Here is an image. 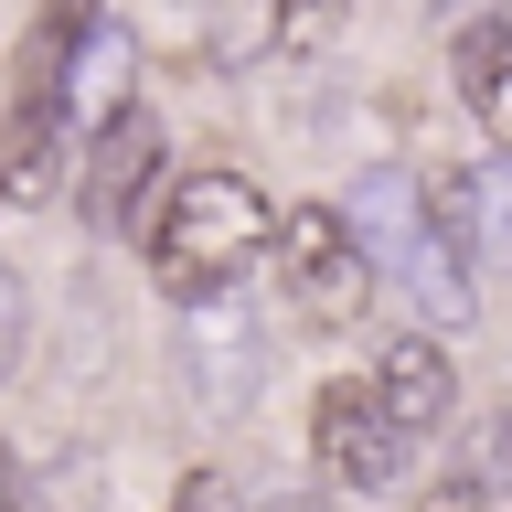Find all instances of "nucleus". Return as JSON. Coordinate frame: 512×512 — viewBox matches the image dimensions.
Instances as JSON below:
<instances>
[{"mask_svg":"<svg viewBox=\"0 0 512 512\" xmlns=\"http://www.w3.org/2000/svg\"><path fill=\"white\" fill-rule=\"evenodd\" d=\"M374 288H395L416 310V331H470V256L448 246V235H416L406 256H384Z\"/></svg>","mask_w":512,"mask_h":512,"instance_id":"obj_8","label":"nucleus"},{"mask_svg":"<svg viewBox=\"0 0 512 512\" xmlns=\"http://www.w3.org/2000/svg\"><path fill=\"white\" fill-rule=\"evenodd\" d=\"M22 342H32V299H22V278L0 267V384L22 374Z\"/></svg>","mask_w":512,"mask_h":512,"instance_id":"obj_13","label":"nucleus"},{"mask_svg":"<svg viewBox=\"0 0 512 512\" xmlns=\"http://www.w3.org/2000/svg\"><path fill=\"white\" fill-rule=\"evenodd\" d=\"M448 32H480V22H512V0H438Z\"/></svg>","mask_w":512,"mask_h":512,"instance_id":"obj_16","label":"nucleus"},{"mask_svg":"<svg viewBox=\"0 0 512 512\" xmlns=\"http://www.w3.org/2000/svg\"><path fill=\"white\" fill-rule=\"evenodd\" d=\"M256 512H331V502H320V491H267Z\"/></svg>","mask_w":512,"mask_h":512,"instance_id":"obj_19","label":"nucleus"},{"mask_svg":"<svg viewBox=\"0 0 512 512\" xmlns=\"http://www.w3.org/2000/svg\"><path fill=\"white\" fill-rule=\"evenodd\" d=\"M267 224H278V203H267L246 171H182V182L160 192V214H150V278H160V299H182V310L235 299L246 267L267 256Z\"/></svg>","mask_w":512,"mask_h":512,"instance_id":"obj_1","label":"nucleus"},{"mask_svg":"<svg viewBox=\"0 0 512 512\" xmlns=\"http://www.w3.org/2000/svg\"><path fill=\"white\" fill-rule=\"evenodd\" d=\"M480 491H491V480H512V416H480Z\"/></svg>","mask_w":512,"mask_h":512,"instance_id":"obj_15","label":"nucleus"},{"mask_svg":"<svg viewBox=\"0 0 512 512\" xmlns=\"http://www.w3.org/2000/svg\"><path fill=\"white\" fill-rule=\"evenodd\" d=\"M160 160H171V139L139 96L107 128H86V224H139V203L160 192Z\"/></svg>","mask_w":512,"mask_h":512,"instance_id":"obj_5","label":"nucleus"},{"mask_svg":"<svg viewBox=\"0 0 512 512\" xmlns=\"http://www.w3.org/2000/svg\"><path fill=\"white\" fill-rule=\"evenodd\" d=\"M427 512H491V491H480V480H438V491H427Z\"/></svg>","mask_w":512,"mask_h":512,"instance_id":"obj_17","label":"nucleus"},{"mask_svg":"<svg viewBox=\"0 0 512 512\" xmlns=\"http://www.w3.org/2000/svg\"><path fill=\"white\" fill-rule=\"evenodd\" d=\"M267 256H278V288H288L299 320H320V331L363 320L374 267H363V246H352V224L331 214V203H288V214L267 224Z\"/></svg>","mask_w":512,"mask_h":512,"instance_id":"obj_2","label":"nucleus"},{"mask_svg":"<svg viewBox=\"0 0 512 512\" xmlns=\"http://www.w3.org/2000/svg\"><path fill=\"white\" fill-rule=\"evenodd\" d=\"M0 192L11 203H54L64 192V107H11V128H0Z\"/></svg>","mask_w":512,"mask_h":512,"instance_id":"obj_9","label":"nucleus"},{"mask_svg":"<svg viewBox=\"0 0 512 512\" xmlns=\"http://www.w3.org/2000/svg\"><path fill=\"white\" fill-rule=\"evenodd\" d=\"M171 512H235V480H224V470H182Z\"/></svg>","mask_w":512,"mask_h":512,"instance_id":"obj_14","label":"nucleus"},{"mask_svg":"<svg viewBox=\"0 0 512 512\" xmlns=\"http://www.w3.org/2000/svg\"><path fill=\"white\" fill-rule=\"evenodd\" d=\"M363 384H374V406H384V427H395V438H438L448 406H459L438 331H406V342H384V363H374Z\"/></svg>","mask_w":512,"mask_h":512,"instance_id":"obj_6","label":"nucleus"},{"mask_svg":"<svg viewBox=\"0 0 512 512\" xmlns=\"http://www.w3.org/2000/svg\"><path fill=\"white\" fill-rule=\"evenodd\" d=\"M128 75H139V43H128V22H107L86 0V22H75V43H64V128L86 118V128H107L128 107Z\"/></svg>","mask_w":512,"mask_h":512,"instance_id":"obj_7","label":"nucleus"},{"mask_svg":"<svg viewBox=\"0 0 512 512\" xmlns=\"http://www.w3.org/2000/svg\"><path fill=\"white\" fill-rule=\"evenodd\" d=\"M0 512H32V491H22V459L0 448Z\"/></svg>","mask_w":512,"mask_h":512,"instance_id":"obj_18","label":"nucleus"},{"mask_svg":"<svg viewBox=\"0 0 512 512\" xmlns=\"http://www.w3.org/2000/svg\"><path fill=\"white\" fill-rule=\"evenodd\" d=\"M310 448H320V480H331V491H384V480L406 470V438L384 427L363 374H331L310 395Z\"/></svg>","mask_w":512,"mask_h":512,"instance_id":"obj_3","label":"nucleus"},{"mask_svg":"<svg viewBox=\"0 0 512 512\" xmlns=\"http://www.w3.org/2000/svg\"><path fill=\"white\" fill-rule=\"evenodd\" d=\"M459 107L491 128V150L512 160V22L459 32Z\"/></svg>","mask_w":512,"mask_h":512,"instance_id":"obj_10","label":"nucleus"},{"mask_svg":"<svg viewBox=\"0 0 512 512\" xmlns=\"http://www.w3.org/2000/svg\"><path fill=\"white\" fill-rule=\"evenodd\" d=\"M416 214H427V235H448V246L470 256V267H502L512 256V160H448V171H427L416 182Z\"/></svg>","mask_w":512,"mask_h":512,"instance_id":"obj_4","label":"nucleus"},{"mask_svg":"<svg viewBox=\"0 0 512 512\" xmlns=\"http://www.w3.org/2000/svg\"><path fill=\"white\" fill-rule=\"evenodd\" d=\"M352 0H267V32H278V54H320V43H342Z\"/></svg>","mask_w":512,"mask_h":512,"instance_id":"obj_12","label":"nucleus"},{"mask_svg":"<svg viewBox=\"0 0 512 512\" xmlns=\"http://www.w3.org/2000/svg\"><path fill=\"white\" fill-rule=\"evenodd\" d=\"M352 246H363V267H384V256H406L416 235H427V214H416V182L406 171H363V203H352Z\"/></svg>","mask_w":512,"mask_h":512,"instance_id":"obj_11","label":"nucleus"}]
</instances>
